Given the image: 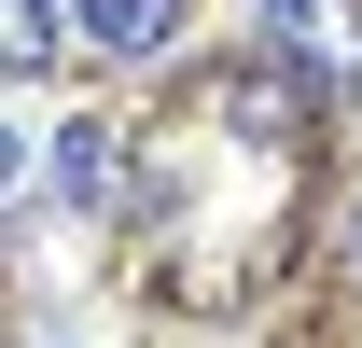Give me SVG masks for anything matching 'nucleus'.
<instances>
[{
  "instance_id": "nucleus-1",
  "label": "nucleus",
  "mask_w": 362,
  "mask_h": 348,
  "mask_svg": "<svg viewBox=\"0 0 362 348\" xmlns=\"http://www.w3.org/2000/svg\"><path fill=\"white\" fill-rule=\"evenodd\" d=\"M265 56H279V70H307L320 98L362 84V0H265Z\"/></svg>"
},
{
  "instance_id": "nucleus-2",
  "label": "nucleus",
  "mask_w": 362,
  "mask_h": 348,
  "mask_svg": "<svg viewBox=\"0 0 362 348\" xmlns=\"http://www.w3.org/2000/svg\"><path fill=\"white\" fill-rule=\"evenodd\" d=\"M181 28H195V0H98V14H84V56H112V70H153Z\"/></svg>"
},
{
  "instance_id": "nucleus-3",
  "label": "nucleus",
  "mask_w": 362,
  "mask_h": 348,
  "mask_svg": "<svg viewBox=\"0 0 362 348\" xmlns=\"http://www.w3.org/2000/svg\"><path fill=\"white\" fill-rule=\"evenodd\" d=\"M307 70H279V56H251V70H237V84H223V112H237V126H251V139H293V126H307Z\"/></svg>"
},
{
  "instance_id": "nucleus-4",
  "label": "nucleus",
  "mask_w": 362,
  "mask_h": 348,
  "mask_svg": "<svg viewBox=\"0 0 362 348\" xmlns=\"http://www.w3.org/2000/svg\"><path fill=\"white\" fill-rule=\"evenodd\" d=\"M56 153H70V168H56V195H70V209H112V181H126V139H112V126H70Z\"/></svg>"
},
{
  "instance_id": "nucleus-5",
  "label": "nucleus",
  "mask_w": 362,
  "mask_h": 348,
  "mask_svg": "<svg viewBox=\"0 0 362 348\" xmlns=\"http://www.w3.org/2000/svg\"><path fill=\"white\" fill-rule=\"evenodd\" d=\"M0 56H14V70H42V56H70V42H56V0H0Z\"/></svg>"
},
{
  "instance_id": "nucleus-6",
  "label": "nucleus",
  "mask_w": 362,
  "mask_h": 348,
  "mask_svg": "<svg viewBox=\"0 0 362 348\" xmlns=\"http://www.w3.org/2000/svg\"><path fill=\"white\" fill-rule=\"evenodd\" d=\"M349 265H362V223H349Z\"/></svg>"
}]
</instances>
